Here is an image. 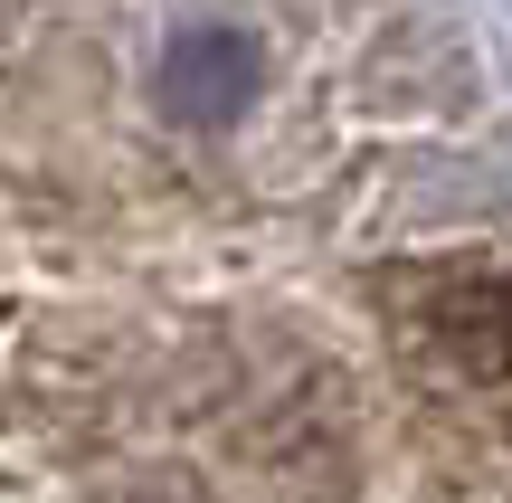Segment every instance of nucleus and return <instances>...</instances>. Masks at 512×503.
Segmentation results:
<instances>
[{
	"instance_id": "1",
	"label": "nucleus",
	"mask_w": 512,
	"mask_h": 503,
	"mask_svg": "<svg viewBox=\"0 0 512 503\" xmlns=\"http://www.w3.org/2000/svg\"><path fill=\"white\" fill-rule=\"evenodd\" d=\"M427 352L456 361L465 380H503L512 371V285L503 276H446L427 295Z\"/></svg>"
}]
</instances>
